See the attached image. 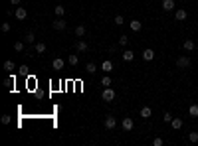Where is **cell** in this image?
<instances>
[{
    "label": "cell",
    "instance_id": "cell-2",
    "mask_svg": "<svg viewBox=\"0 0 198 146\" xmlns=\"http://www.w3.org/2000/svg\"><path fill=\"white\" fill-rule=\"evenodd\" d=\"M190 57L188 55H180L178 59H176V67H178V69H186V67H190Z\"/></svg>",
    "mask_w": 198,
    "mask_h": 146
},
{
    "label": "cell",
    "instance_id": "cell-31",
    "mask_svg": "<svg viewBox=\"0 0 198 146\" xmlns=\"http://www.w3.org/2000/svg\"><path fill=\"white\" fill-rule=\"evenodd\" d=\"M123 22H125L123 16H115V18H113V24H117V26H123Z\"/></svg>",
    "mask_w": 198,
    "mask_h": 146
},
{
    "label": "cell",
    "instance_id": "cell-14",
    "mask_svg": "<svg viewBox=\"0 0 198 146\" xmlns=\"http://www.w3.org/2000/svg\"><path fill=\"white\" fill-rule=\"evenodd\" d=\"M182 47H184V52H192L194 47H196V43L192 42V40H184V43H182Z\"/></svg>",
    "mask_w": 198,
    "mask_h": 146
},
{
    "label": "cell",
    "instance_id": "cell-13",
    "mask_svg": "<svg viewBox=\"0 0 198 146\" xmlns=\"http://www.w3.org/2000/svg\"><path fill=\"white\" fill-rule=\"evenodd\" d=\"M133 59H135V52L125 49V52H123V61H133Z\"/></svg>",
    "mask_w": 198,
    "mask_h": 146
},
{
    "label": "cell",
    "instance_id": "cell-4",
    "mask_svg": "<svg viewBox=\"0 0 198 146\" xmlns=\"http://www.w3.org/2000/svg\"><path fill=\"white\" fill-rule=\"evenodd\" d=\"M14 16H16L18 20H26V18H28V10L22 8V6H18V8H16V12H14Z\"/></svg>",
    "mask_w": 198,
    "mask_h": 146
},
{
    "label": "cell",
    "instance_id": "cell-10",
    "mask_svg": "<svg viewBox=\"0 0 198 146\" xmlns=\"http://www.w3.org/2000/svg\"><path fill=\"white\" fill-rule=\"evenodd\" d=\"M133 127H135V123H133V118H123V130H133Z\"/></svg>",
    "mask_w": 198,
    "mask_h": 146
},
{
    "label": "cell",
    "instance_id": "cell-21",
    "mask_svg": "<svg viewBox=\"0 0 198 146\" xmlns=\"http://www.w3.org/2000/svg\"><path fill=\"white\" fill-rule=\"evenodd\" d=\"M95 71H97V67H95V63H87V65H85V73H89V75H93Z\"/></svg>",
    "mask_w": 198,
    "mask_h": 146
},
{
    "label": "cell",
    "instance_id": "cell-7",
    "mask_svg": "<svg viewBox=\"0 0 198 146\" xmlns=\"http://www.w3.org/2000/svg\"><path fill=\"white\" fill-rule=\"evenodd\" d=\"M52 28L57 30V32H60V30H66V22H63L61 18H57L56 22H52Z\"/></svg>",
    "mask_w": 198,
    "mask_h": 146
},
{
    "label": "cell",
    "instance_id": "cell-6",
    "mask_svg": "<svg viewBox=\"0 0 198 146\" xmlns=\"http://www.w3.org/2000/svg\"><path fill=\"white\" fill-rule=\"evenodd\" d=\"M143 59H145V61H153V59H155V49L147 47L145 52H143Z\"/></svg>",
    "mask_w": 198,
    "mask_h": 146
},
{
    "label": "cell",
    "instance_id": "cell-22",
    "mask_svg": "<svg viewBox=\"0 0 198 146\" xmlns=\"http://www.w3.org/2000/svg\"><path fill=\"white\" fill-rule=\"evenodd\" d=\"M54 12H56L57 18H61V16L66 14V8H63V6H56V8H54Z\"/></svg>",
    "mask_w": 198,
    "mask_h": 146
},
{
    "label": "cell",
    "instance_id": "cell-16",
    "mask_svg": "<svg viewBox=\"0 0 198 146\" xmlns=\"http://www.w3.org/2000/svg\"><path fill=\"white\" fill-rule=\"evenodd\" d=\"M129 26H131V30H133V32H139V30L143 28V24L139 22V20H131V22H129Z\"/></svg>",
    "mask_w": 198,
    "mask_h": 146
},
{
    "label": "cell",
    "instance_id": "cell-36",
    "mask_svg": "<svg viewBox=\"0 0 198 146\" xmlns=\"http://www.w3.org/2000/svg\"><path fill=\"white\" fill-rule=\"evenodd\" d=\"M2 32H10V24H8V22L2 24Z\"/></svg>",
    "mask_w": 198,
    "mask_h": 146
},
{
    "label": "cell",
    "instance_id": "cell-8",
    "mask_svg": "<svg viewBox=\"0 0 198 146\" xmlns=\"http://www.w3.org/2000/svg\"><path fill=\"white\" fill-rule=\"evenodd\" d=\"M101 71H105V73H111V71H113V61L105 59V61L101 63Z\"/></svg>",
    "mask_w": 198,
    "mask_h": 146
},
{
    "label": "cell",
    "instance_id": "cell-27",
    "mask_svg": "<svg viewBox=\"0 0 198 146\" xmlns=\"http://www.w3.org/2000/svg\"><path fill=\"white\" fill-rule=\"evenodd\" d=\"M101 85H103V87H109V85H111V77H109V73H105V77L101 79Z\"/></svg>",
    "mask_w": 198,
    "mask_h": 146
},
{
    "label": "cell",
    "instance_id": "cell-33",
    "mask_svg": "<svg viewBox=\"0 0 198 146\" xmlns=\"http://www.w3.org/2000/svg\"><path fill=\"white\" fill-rule=\"evenodd\" d=\"M153 144H155V146H162V144H165V140H162L160 136H156L155 140H153Z\"/></svg>",
    "mask_w": 198,
    "mask_h": 146
},
{
    "label": "cell",
    "instance_id": "cell-34",
    "mask_svg": "<svg viewBox=\"0 0 198 146\" xmlns=\"http://www.w3.org/2000/svg\"><path fill=\"white\" fill-rule=\"evenodd\" d=\"M162 121L170 124V121H172V117H170V113H165V115H162Z\"/></svg>",
    "mask_w": 198,
    "mask_h": 146
},
{
    "label": "cell",
    "instance_id": "cell-3",
    "mask_svg": "<svg viewBox=\"0 0 198 146\" xmlns=\"http://www.w3.org/2000/svg\"><path fill=\"white\" fill-rule=\"evenodd\" d=\"M105 128H107V130H113L115 127H117V118L115 117H111V115H107V118H105Z\"/></svg>",
    "mask_w": 198,
    "mask_h": 146
},
{
    "label": "cell",
    "instance_id": "cell-9",
    "mask_svg": "<svg viewBox=\"0 0 198 146\" xmlns=\"http://www.w3.org/2000/svg\"><path fill=\"white\" fill-rule=\"evenodd\" d=\"M175 18L178 20V22H182V20H186V10H184V8H178V10H175Z\"/></svg>",
    "mask_w": 198,
    "mask_h": 146
},
{
    "label": "cell",
    "instance_id": "cell-29",
    "mask_svg": "<svg viewBox=\"0 0 198 146\" xmlns=\"http://www.w3.org/2000/svg\"><path fill=\"white\" fill-rule=\"evenodd\" d=\"M24 43H26V42H16L14 49H16V52H24Z\"/></svg>",
    "mask_w": 198,
    "mask_h": 146
},
{
    "label": "cell",
    "instance_id": "cell-23",
    "mask_svg": "<svg viewBox=\"0 0 198 146\" xmlns=\"http://www.w3.org/2000/svg\"><path fill=\"white\" fill-rule=\"evenodd\" d=\"M188 115H190V117H198V105H190Z\"/></svg>",
    "mask_w": 198,
    "mask_h": 146
},
{
    "label": "cell",
    "instance_id": "cell-37",
    "mask_svg": "<svg viewBox=\"0 0 198 146\" xmlns=\"http://www.w3.org/2000/svg\"><path fill=\"white\" fill-rule=\"evenodd\" d=\"M20 2H22V0H10V4H12V6H18Z\"/></svg>",
    "mask_w": 198,
    "mask_h": 146
},
{
    "label": "cell",
    "instance_id": "cell-30",
    "mask_svg": "<svg viewBox=\"0 0 198 146\" xmlns=\"http://www.w3.org/2000/svg\"><path fill=\"white\" fill-rule=\"evenodd\" d=\"M188 140L192 142V144H194V142H198V132H190V134H188Z\"/></svg>",
    "mask_w": 198,
    "mask_h": 146
},
{
    "label": "cell",
    "instance_id": "cell-28",
    "mask_svg": "<svg viewBox=\"0 0 198 146\" xmlns=\"http://www.w3.org/2000/svg\"><path fill=\"white\" fill-rule=\"evenodd\" d=\"M127 43H129V38H127V36H121V38H119V46H121V47H125Z\"/></svg>",
    "mask_w": 198,
    "mask_h": 146
},
{
    "label": "cell",
    "instance_id": "cell-32",
    "mask_svg": "<svg viewBox=\"0 0 198 146\" xmlns=\"http://www.w3.org/2000/svg\"><path fill=\"white\" fill-rule=\"evenodd\" d=\"M0 121H2V124H10V121H12V118H10V115H2V118H0Z\"/></svg>",
    "mask_w": 198,
    "mask_h": 146
},
{
    "label": "cell",
    "instance_id": "cell-17",
    "mask_svg": "<svg viewBox=\"0 0 198 146\" xmlns=\"http://www.w3.org/2000/svg\"><path fill=\"white\" fill-rule=\"evenodd\" d=\"M34 52H36V53H46V43H44V42H38L36 46H34Z\"/></svg>",
    "mask_w": 198,
    "mask_h": 146
},
{
    "label": "cell",
    "instance_id": "cell-26",
    "mask_svg": "<svg viewBox=\"0 0 198 146\" xmlns=\"http://www.w3.org/2000/svg\"><path fill=\"white\" fill-rule=\"evenodd\" d=\"M12 85H14V75L6 77V79H4V87H8V89H10V87H12Z\"/></svg>",
    "mask_w": 198,
    "mask_h": 146
},
{
    "label": "cell",
    "instance_id": "cell-18",
    "mask_svg": "<svg viewBox=\"0 0 198 146\" xmlns=\"http://www.w3.org/2000/svg\"><path fill=\"white\" fill-rule=\"evenodd\" d=\"M151 115H153L151 107H143V109H141V118H149Z\"/></svg>",
    "mask_w": 198,
    "mask_h": 146
},
{
    "label": "cell",
    "instance_id": "cell-20",
    "mask_svg": "<svg viewBox=\"0 0 198 146\" xmlns=\"http://www.w3.org/2000/svg\"><path fill=\"white\" fill-rule=\"evenodd\" d=\"M4 69H6V71H10V73H12V71L16 69L14 61H10V59H6V61H4Z\"/></svg>",
    "mask_w": 198,
    "mask_h": 146
},
{
    "label": "cell",
    "instance_id": "cell-19",
    "mask_svg": "<svg viewBox=\"0 0 198 146\" xmlns=\"http://www.w3.org/2000/svg\"><path fill=\"white\" fill-rule=\"evenodd\" d=\"M67 63H70V65H77V63H79V57H77L76 53H70V57H67Z\"/></svg>",
    "mask_w": 198,
    "mask_h": 146
},
{
    "label": "cell",
    "instance_id": "cell-12",
    "mask_svg": "<svg viewBox=\"0 0 198 146\" xmlns=\"http://www.w3.org/2000/svg\"><path fill=\"white\" fill-rule=\"evenodd\" d=\"M63 65H66V61H63L61 57H56V59L52 61V67H54V69H63Z\"/></svg>",
    "mask_w": 198,
    "mask_h": 146
},
{
    "label": "cell",
    "instance_id": "cell-11",
    "mask_svg": "<svg viewBox=\"0 0 198 146\" xmlns=\"http://www.w3.org/2000/svg\"><path fill=\"white\" fill-rule=\"evenodd\" d=\"M170 127L175 128V130L182 128V118H178V117H172V121H170Z\"/></svg>",
    "mask_w": 198,
    "mask_h": 146
},
{
    "label": "cell",
    "instance_id": "cell-15",
    "mask_svg": "<svg viewBox=\"0 0 198 146\" xmlns=\"http://www.w3.org/2000/svg\"><path fill=\"white\" fill-rule=\"evenodd\" d=\"M76 49H77L79 53H83V52H87V49H89V46H87V43L81 40V42H77V43H76Z\"/></svg>",
    "mask_w": 198,
    "mask_h": 146
},
{
    "label": "cell",
    "instance_id": "cell-25",
    "mask_svg": "<svg viewBox=\"0 0 198 146\" xmlns=\"http://www.w3.org/2000/svg\"><path fill=\"white\" fill-rule=\"evenodd\" d=\"M34 40H36L34 32H28V34H26V38H24V42H26V43H34Z\"/></svg>",
    "mask_w": 198,
    "mask_h": 146
},
{
    "label": "cell",
    "instance_id": "cell-35",
    "mask_svg": "<svg viewBox=\"0 0 198 146\" xmlns=\"http://www.w3.org/2000/svg\"><path fill=\"white\" fill-rule=\"evenodd\" d=\"M18 69H20V75H28V65H22Z\"/></svg>",
    "mask_w": 198,
    "mask_h": 146
},
{
    "label": "cell",
    "instance_id": "cell-5",
    "mask_svg": "<svg viewBox=\"0 0 198 146\" xmlns=\"http://www.w3.org/2000/svg\"><path fill=\"white\" fill-rule=\"evenodd\" d=\"M175 8H176L175 0H162V10H165V12H172Z\"/></svg>",
    "mask_w": 198,
    "mask_h": 146
},
{
    "label": "cell",
    "instance_id": "cell-1",
    "mask_svg": "<svg viewBox=\"0 0 198 146\" xmlns=\"http://www.w3.org/2000/svg\"><path fill=\"white\" fill-rule=\"evenodd\" d=\"M101 99H103L105 103H111V101L115 99V91L111 89V87H105L103 93H101Z\"/></svg>",
    "mask_w": 198,
    "mask_h": 146
},
{
    "label": "cell",
    "instance_id": "cell-24",
    "mask_svg": "<svg viewBox=\"0 0 198 146\" xmlns=\"http://www.w3.org/2000/svg\"><path fill=\"white\" fill-rule=\"evenodd\" d=\"M76 36H77V38H83V36H85V28H83V26H76Z\"/></svg>",
    "mask_w": 198,
    "mask_h": 146
}]
</instances>
